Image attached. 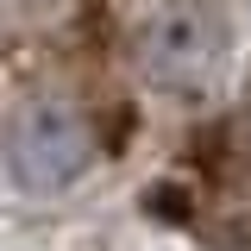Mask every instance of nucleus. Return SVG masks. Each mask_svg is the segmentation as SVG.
Masks as SVG:
<instances>
[{
	"label": "nucleus",
	"instance_id": "f257e3e1",
	"mask_svg": "<svg viewBox=\"0 0 251 251\" xmlns=\"http://www.w3.org/2000/svg\"><path fill=\"white\" fill-rule=\"evenodd\" d=\"M226 50H232V31L207 0H163L132 31V57L145 69V82L170 94H207L226 69Z\"/></svg>",
	"mask_w": 251,
	"mask_h": 251
},
{
	"label": "nucleus",
	"instance_id": "f03ea898",
	"mask_svg": "<svg viewBox=\"0 0 251 251\" xmlns=\"http://www.w3.org/2000/svg\"><path fill=\"white\" fill-rule=\"evenodd\" d=\"M94 163V120L69 94H31L6 120V170L25 195H63Z\"/></svg>",
	"mask_w": 251,
	"mask_h": 251
}]
</instances>
